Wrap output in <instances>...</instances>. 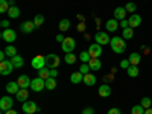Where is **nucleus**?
<instances>
[{
    "label": "nucleus",
    "instance_id": "obj_1",
    "mask_svg": "<svg viewBox=\"0 0 152 114\" xmlns=\"http://www.w3.org/2000/svg\"><path fill=\"white\" fill-rule=\"evenodd\" d=\"M110 46H111L114 53H123L126 50V43H125L123 37H114V38H111Z\"/></svg>",
    "mask_w": 152,
    "mask_h": 114
},
{
    "label": "nucleus",
    "instance_id": "obj_2",
    "mask_svg": "<svg viewBox=\"0 0 152 114\" xmlns=\"http://www.w3.org/2000/svg\"><path fill=\"white\" fill-rule=\"evenodd\" d=\"M59 62H61V59L58 55H55V53L46 55V67L47 69H58Z\"/></svg>",
    "mask_w": 152,
    "mask_h": 114
},
{
    "label": "nucleus",
    "instance_id": "obj_3",
    "mask_svg": "<svg viewBox=\"0 0 152 114\" xmlns=\"http://www.w3.org/2000/svg\"><path fill=\"white\" fill-rule=\"evenodd\" d=\"M14 64H12L11 59H5V61H0V73H2L3 76L12 73V70H14Z\"/></svg>",
    "mask_w": 152,
    "mask_h": 114
},
{
    "label": "nucleus",
    "instance_id": "obj_4",
    "mask_svg": "<svg viewBox=\"0 0 152 114\" xmlns=\"http://www.w3.org/2000/svg\"><path fill=\"white\" fill-rule=\"evenodd\" d=\"M31 88L34 91H37V93H40V91H43L44 88H46V79H43V78H35L32 82H31Z\"/></svg>",
    "mask_w": 152,
    "mask_h": 114
},
{
    "label": "nucleus",
    "instance_id": "obj_5",
    "mask_svg": "<svg viewBox=\"0 0 152 114\" xmlns=\"http://www.w3.org/2000/svg\"><path fill=\"white\" fill-rule=\"evenodd\" d=\"M61 47H62V50H64L66 53H72L75 50V47H76V43H75V40L72 37H67L66 40L61 43Z\"/></svg>",
    "mask_w": 152,
    "mask_h": 114
},
{
    "label": "nucleus",
    "instance_id": "obj_6",
    "mask_svg": "<svg viewBox=\"0 0 152 114\" xmlns=\"http://www.w3.org/2000/svg\"><path fill=\"white\" fill-rule=\"evenodd\" d=\"M32 67H34V70H41V69H44L46 67V56H41V55H38V56H35V58H32Z\"/></svg>",
    "mask_w": 152,
    "mask_h": 114
},
{
    "label": "nucleus",
    "instance_id": "obj_7",
    "mask_svg": "<svg viewBox=\"0 0 152 114\" xmlns=\"http://www.w3.org/2000/svg\"><path fill=\"white\" fill-rule=\"evenodd\" d=\"M15 38H17V34H15L14 29H11V28H8V29H5L2 32V40H5L6 43H14Z\"/></svg>",
    "mask_w": 152,
    "mask_h": 114
},
{
    "label": "nucleus",
    "instance_id": "obj_8",
    "mask_svg": "<svg viewBox=\"0 0 152 114\" xmlns=\"http://www.w3.org/2000/svg\"><path fill=\"white\" fill-rule=\"evenodd\" d=\"M94 41L97 43V44H100V46H105V44H108L111 40H110V35L107 34V32H97L96 35H94Z\"/></svg>",
    "mask_w": 152,
    "mask_h": 114
},
{
    "label": "nucleus",
    "instance_id": "obj_9",
    "mask_svg": "<svg viewBox=\"0 0 152 114\" xmlns=\"http://www.w3.org/2000/svg\"><path fill=\"white\" fill-rule=\"evenodd\" d=\"M12 105H14V100L11 99V96H3L2 99H0V110H2L3 113L11 110Z\"/></svg>",
    "mask_w": 152,
    "mask_h": 114
},
{
    "label": "nucleus",
    "instance_id": "obj_10",
    "mask_svg": "<svg viewBox=\"0 0 152 114\" xmlns=\"http://www.w3.org/2000/svg\"><path fill=\"white\" fill-rule=\"evenodd\" d=\"M88 53L91 55V58H99L102 55V47H100V44L94 43L91 46H88Z\"/></svg>",
    "mask_w": 152,
    "mask_h": 114
},
{
    "label": "nucleus",
    "instance_id": "obj_11",
    "mask_svg": "<svg viewBox=\"0 0 152 114\" xmlns=\"http://www.w3.org/2000/svg\"><path fill=\"white\" fill-rule=\"evenodd\" d=\"M37 26H35V23L34 21H31V20H28V21H23L21 24H20V31L23 32V34H31V32H34V29H35Z\"/></svg>",
    "mask_w": 152,
    "mask_h": 114
},
{
    "label": "nucleus",
    "instance_id": "obj_12",
    "mask_svg": "<svg viewBox=\"0 0 152 114\" xmlns=\"http://www.w3.org/2000/svg\"><path fill=\"white\" fill-rule=\"evenodd\" d=\"M21 110L26 113V114H34L35 111H38V107H37L35 102H29V100H26V102H23Z\"/></svg>",
    "mask_w": 152,
    "mask_h": 114
},
{
    "label": "nucleus",
    "instance_id": "obj_13",
    "mask_svg": "<svg viewBox=\"0 0 152 114\" xmlns=\"http://www.w3.org/2000/svg\"><path fill=\"white\" fill-rule=\"evenodd\" d=\"M120 26V21L116 20V18H111V20H107V32H116Z\"/></svg>",
    "mask_w": 152,
    "mask_h": 114
},
{
    "label": "nucleus",
    "instance_id": "obj_14",
    "mask_svg": "<svg viewBox=\"0 0 152 114\" xmlns=\"http://www.w3.org/2000/svg\"><path fill=\"white\" fill-rule=\"evenodd\" d=\"M128 23H129V28H138L140 26V23H142V17L138 15V14H131V17L128 18Z\"/></svg>",
    "mask_w": 152,
    "mask_h": 114
},
{
    "label": "nucleus",
    "instance_id": "obj_15",
    "mask_svg": "<svg viewBox=\"0 0 152 114\" xmlns=\"http://www.w3.org/2000/svg\"><path fill=\"white\" fill-rule=\"evenodd\" d=\"M17 82H18L20 88H28V87H31V82H32V81L29 79L28 75H21V76H18Z\"/></svg>",
    "mask_w": 152,
    "mask_h": 114
},
{
    "label": "nucleus",
    "instance_id": "obj_16",
    "mask_svg": "<svg viewBox=\"0 0 152 114\" xmlns=\"http://www.w3.org/2000/svg\"><path fill=\"white\" fill-rule=\"evenodd\" d=\"M126 9L125 8H122V6H119V8H116L114 9V18L116 20H119V21H122V20H125V17H126Z\"/></svg>",
    "mask_w": 152,
    "mask_h": 114
},
{
    "label": "nucleus",
    "instance_id": "obj_17",
    "mask_svg": "<svg viewBox=\"0 0 152 114\" xmlns=\"http://www.w3.org/2000/svg\"><path fill=\"white\" fill-rule=\"evenodd\" d=\"M99 96L100 97H108L110 94H111V87L108 85V84H104V85H100L99 87Z\"/></svg>",
    "mask_w": 152,
    "mask_h": 114
},
{
    "label": "nucleus",
    "instance_id": "obj_18",
    "mask_svg": "<svg viewBox=\"0 0 152 114\" xmlns=\"http://www.w3.org/2000/svg\"><path fill=\"white\" fill-rule=\"evenodd\" d=\"M28 96H29V93H28L26 88H20L18 93L15 94V99L20 100V102H26V100H28Z\"/></svg>",
    "mask_w": 152,
    "mask_h": 114
},
{
    "label": "nucleus",
    "instance_id": "obj_19",
    "mask_svg": "<svg viewBox=\"0 0 152 114\" xmlns=\"http://www.w3.org/2000/svg\"><path fill=\"white\" fill-rule=\"evenodd\" d=\"M84 84L88 85V87L94 85V84H96V76H94V73H87V75H84Z\"/></svg>",
    "mask_w": 152,
    "mask_h": 114
},
{
    "label": "nucleus",
    "instance_id": "obj_20",
    "mask_svg": "<svg viewBox=\"0 0 152 114\" xmlns=\"http://www.w3.org/2000/svg\"><path fill=\"white\" fill-rule=\"evenodd\" d=\"M18 90H20L18 82H9V84L6 85V91H8L9 94H17Z\"/></svg>",
    "mask_w": 152,
    "mask_h": 114
},
{
    "label": "nucleus",
    "instance_id": "obj_21",
    "mask_svg": "<svg viewBox=\"0 0 152 114\" xmlns=\"http://www.w3.org/2000/svg\"><path fill=\"white\" fill-rule=\"evenodd\" d=\"M70 81L73 84H79V82H84V75L81 72H75L70 75Z\"/></svg>",
    "mask_w": 152,
    "mask_h": 114
},
{
    "label": "nucleus",
    "instance_id": "obj_22",
    "mask_svg": "<svg viewBox=\"0 0 152 114\" xmlns=\"http://www.w3.org/2000/svg\"><path fill=\"white\" fill-rule=\"evenodd\" d=\"M126 73H128L129 78H137L140 75V69H138V66H129L126 69Z\"/></svg>",
    "mask_w": 152,
    "mask_h": 114
},
{
    "label": "nucleus",
    "instance_id": "obj_23",
    "mask_svg": "<svg viewBox=\"0 0 152 114\" xmlns=\"http://www.w3.org/2000/svg\"><path fill=\"white\" fill-rule=\"evenodd\" d=\"M88 66H90V69L91 70H100V67H102V62H100V59L99 58H91L90 59V62H88Z\"/></svg>",
    "mask_w": 152,
    "mask_h": 114
},
{
    "label": "nucleus",
    "instance_id": "obj_24",
    "mask_svg": "<svg viewBox=\"0 0 152 114\" xmlns=\"http://www.w3.org/2000/svg\"><path fill=\"white\" fill-rule=\"evenodd\" d=\"M128 59H129V62H131V66H138V64H140V61H142V55L137 53V52H134V53L129 55Z\"/></svg>",
    "mask_w": 152,
    "mask_h": 114
},
{
    "label": "nucleus",
    "instance_id": "obj_25",
    "mask_svg": "<svg viewBox=\"0 0 152 114\" xmlns=\"http://www.w3.org/2000/svg\"><path fill=\"white\" fill-rule=\"evenodd\" d=\"M11 61H12V64H14V67H15V69H21V67H23V64H24V59H23L20 55L12 56V58H11Z\"/></svg>",
    "mask_w": 152,
    "mask_h": 114
},
{
    "label": "nucleus",
    "instance_id": "obj_26",
    "mask_svg": "<svg viewBox=\"0 0 152 114\" xmlns=\"http://www.w3.org/2000/svg\"><path fill=\"white\" fill-rule=\"evenodd\" d=\"M58 28H59L61 32L69 31V29H70V20H69V18H62V20L59 21V24H58Z\"/></svg>",
    "mask_w": 152,
    "mask_h": 114
},
{
    "label": "nucleus",
    "instance_id": "obj_27",
    "mask_svg": "<svg viewBox=\"0 0 152 114\" xmlns=\"http://www.w3.org/2000/svg\"><path fill=\"white\" fill-rule=\"evenodd\" d=\"M8 15H9V18H18V15H20V9H18L17 6H11L9 11H8Z\"/></svg>",
    "mask_w": 152,
    "mask_h": 114
},
{
    "label": "nucleus",
    "instance_id": "obj_28",
    "mask_svg": "<svg viewBox=\"0 0 152 114\" xmlns=\"http://www.w3.org/2000/svg\"><path fill=\"white\" fill-rule=\"evenodd\" d=\"M122 37L125 38V40H131V38L134 37V32H132V28H126L122 31Z\"/></svg>",
    "mask_w": 152,
    "mask_h": 114
},
{
    "label": "nucleus",
    "instance_id": "obj_29",
    "mask_svg": "<svg viewBox=\"0 0 152 114\" xmlns=\"http://www.w3.org/2000/svg\"><path fill=\"white\" fill-rule=\"evenodd\" d=\"M5 53H6V56L12 58V56H15V55H17V49H15L14 46H6V49H5Z\"/></svg>",
    "mask_w": 152,
    "mask_h": 114
},
{
    "label": "nucleus",
    "instance_id": "obj_30",
    "mask_svg": "<svg viewBox=\"0 0 152 114\" xmlns=\"http://www.w3.org/2000/svg\"><path fill=\"white\" fill-rule=\"evenodd\" d=\"M55 87H56V79L55 78H47L46 79V88L47 90H53Z\"/></svg>",
    "mask_w": 152,
    "mask_h": 114
},
{
    "label": "nucleus",
    "instance_id": "obj_31",
    "mask_svg": "<svg viewBox=\"0 0 152 114\" xmlns=\"http://www.w3.org/2000/svg\"><path fill=\"white\" fill-rule=\"evenodd\" d=\"M79 59H81L82 62H90V59H91V55L88 53V50H82V52H81V55H79Z\"/></svg>",
    "mask_w": 152,
    "mask_h": 114
},
{
    "label": "nucleus",
    "instance_id": "obj_32",
    "mask_svg": "<svg viewBox=\"0 0 152 114\" xmlns=\"http://www.w3.org/2000/svg\"><path fill=\"white\" fill-rule=\"evenodd\" d=\"M140 105H142L145 110H148V108H152V99H149V97H143Z\"/></svg>",
    "mask_w": 152,
    "mask_h": 114
},
{
    "label": "nucleus",
    "instance_id": "obj_33",
    "mask_svg": "<svg viewBox=\"0 0 152 114\" xmlns=\"http://www.w3.org/2000/svg\"><path fill=\"white\" fill-rule=\"evenodd\" d=\"M131 114H145V108L142 105H134L131 108Z\"/></svg>",
    "mask_w": 152,
    "mask_h": 114
},
{
    "label": "nucleus",
    "instance_id": "obj_34",
    "mask_svg": "<svg viewBox=\"0 0 152 114\" xmlns=\"http://www.w3.org/2000/svg\"><path fill=\"white\" fill-rule=\"evenodd\" d=\"M9 2H6V0H0V12H8L9 11Z\"/></svg>",
    "mask_w": 152,
    "mask_h": 114
},
{
    "label": "nucleus",
    "instance_id": "obj_35",
    "mask_svg": "<svg viewBox=\"0 0 152 114\" xmlns=\"http://www.w3.org/2000/svg\"><path fill=\"white\" fill-rule=\"evenodd\" d=\"M38 76L43 78V79H47V78H50V70H46V67L41 69V70H38Z\"/></svg>",
    "mask_w": 152,
    "mask_h": 114
},
{
    "label": "nucleus",
    "instance_id": "obj_36",
    "mask_svg": "<svg viewBox=\"0 0 152 114\" xmlns=\"http://www.w3.org/2000/svg\"><path fill=\"white\" fill-rule=\"evenodd\" d=\"M90 66H88V62H82L81 64V67H79V72L82 73V75H87V73H90Z\"/></svg>",
    "mask_w": 152,
    "mask_h": 114
},
{
    "label": "nucleus",
    "instance_id": "obj_37",
    "mask_svg": "<svg viewBox=\"0 0 152 114\" xmlns=\"http://www.w3.org/2000/svg\"><path fill=\"white\" fill-rule=\"evenodd\" d=\"M125 9H126V12H131V14H134L135 9H137V5H135L134 2H129V3H126Z\"/></svg>",
    "mask_w": 152,
    "mask_h": 114
},
{
    "label": "nucleus",
    "instance_id": "obj_38",
    "mask_svg": "<svg viewBox=\"0 0 152 114\" xmlns=\"http://www.w3.org/2000/svg\"><path fill=\"white\" fill-rule=\"evenodd\" d=\"M76 59H78V58L73 55V52H72V53H66V59H64V61L67 62V64H73Z\"/></svg>",
    "mask_w": 152,
    "mask_h": 114
},
{
    "label": "nucleus",
    "instance_id": "obj_39",
    "mask_svg": "<svg viewBox=\"0 0 152 114\" xmlns=\"http://www.w3.org/2000/svg\"><path fill=\"white\" fill-rule=\"evenodd\" d=\"M34 23H35V26L38 28V26H41V24L44 23V17L41 15V14H38L35 18H34Z\"/></svg>",
    "mask_w": 152,
    "mask_h": 114
},
{
    "label": "nucleus",
    "instance_id": "obj_40",
    "mask_svg": "<svg viewBox=\"0 0 152 114\" xmlns=\"http://www.w3.org/2000/svg\"><path fill=\"white\" fill-rule=\"evenodd\" d=\"M129 66H131V62H129V59H123V61L120 62V67H122V69H125V70L128 69Z\"/></svg>",
    "mask_w": 152,
    "mask_h": 114
},
{
    "label": "nucleus",
    "instance_id": "obj_41",
    "mask_svg": "<svg viewBox=\"0 0 152 114\" xmlns=\"http://www.w3.org/2000/svg\"><path fill=\"white\" fill-rule=\"evenodd\" d=\"M120 28H122V29H126V28H129V23H128V20H126V18L120 21Z\"/></svg>",
    "mask_w": 152,
    "mask_h": 114
},
{
    "label": "nucleus",
    "instance_id": "obj_42",
    "mask_svg": "<svg viewBox=\"0 0 152 114\" xmlns=\"http://www.w3.org/2000/svg\"><path fill=\"white\" fill-rule=\"evenodd\" d=\"M55 40H56L58 43H62V41H64V40H66V37H64V35H62V34H58V35L55 37Z\"/></svg>",
    "mask_w": 152,
    "mask_h": 114
},
{
    "label": "nucleus",
    "instance_id": "obj_43",
    "mask_svg": "<svg viewBox=\"0 0 152 114\" xmlns=\"http://www.w3.org/2000/svg\"><path fill=\"white\" fill-rule=\"evenodd\" d=\"M107 114H122L120 113V110L119 108H111V110H108V113Z\"/></svg>",
    "mask_w": 152,
    "mask_h": 114
},
{
    "label": "nucleus",
    "instance_id": "obj_44",
    "mask_svg": "<svg viewBox=\"0 0 152 114\" xmlns=\"http://www.w3.org/2000/svg\"><path fill=\"white\" fill-rule=\"evenodd\" d=\"M82 114H94V110L93 108H84L82 110Z\"/></svg>",
    "mask_w": 152,
    "mask_h": 114
},
{
    "label": "nucleus",
    "instance_id": "obj_45",
    "mask_svg": "<svg viewBox=\"0 0 152 114\" xmlns=\"http://www.w3.org/2000/svg\"><path fill=\"white\" fill-rule=\"evenodd\" d=\"M78 31H79V32H84V31H85V23H84V21H81V23L78 24Z\"/></svg>",
    "mask_w": 152,
    "mask_h": 114
},
{
    "label": "nucleus",
    "instance_id": "obj_46",
    "mask_svg": "<svg viewBox=\"0 0 152 114\" xmlns=\"http://www.w3.org/2000/svg\"><path fill=\"white\" fill-rule=\"evenodd\" d=\"M0 24H2V28L8 29L9 28V20H2V23H0Z\"/></svg>",
    "mask_w": 152,
    "mask_h": 114
},
{
    "label": "nucleus",
    "instance_id": "obj_47",
    "mask_svg": "<svg viewBox=\"0 0 152 114\" xmlns=\"http://www.w3.org/2000/svg\"><path fill=\"white\" fill-rule=\"evenodd\" d=\"M56 76H58V70L52 69V70H50V78H56Z\"/></svg>",
    "mask_w": 152,
    "mask_h": 114
},
{
    "label": "nucleus",
    "instance_id": "obj_48",
    "mask_svg": "<svg viewBox=\"0 0 152 114\" xmlns=\"http://www.w3.org/2000/svg\"><path fill=\"white\" fill-rule=\"evenodd\" d=\"M5 114H18V113H17L15 110H12V108H11V110H8V111H5Z\"/></svg>",
    "mask_w": 152,
    "mask_h": 114
},
{
    "label": "nucleus",
    "instance_id": "obj_49",
    "mask_svg": "<svg viewBox=\"0 0 152 114\" xmlns=\"http://www.w3.org/2000/svg\"><path fill=\"white\" fill-rule=\"evenodd\" d=\"M6 59V53L5 52H0V61H5Z\"/></svg>",
    "mask_w": 152,
    "mask_h": 114
},
{
    "label": "nucleus",
    "instance_id": "obj_50",
    "mask_svg": "<svg viewBox=\"0 0 152 114\" xmlns=\"http://www.w3.org/2000/svg\"><path fill=\"white\" fill-rule=\"evenodd\" d=\"M145 114H152V108H148V110H145Z\"/></svg>",
    "mask_w": 152,
    "mask_h": 114
},
{
    "label": "nucleus",
    "instance_id": "obj_51",
    "mask_svg": "<svg viewBox=\"0 0 152 114\" xmlns=\"http://www.w3.org/2000/svg\"><path fill=\"white\" fill-rule=\"evenodd\" d=\"M110 79H111V75H108V76H105V78H104V81H105V82H107V81H110Z\"/></svg>",
    "mask_w": 152,
    "mask_h": 114
}]
</instances>
